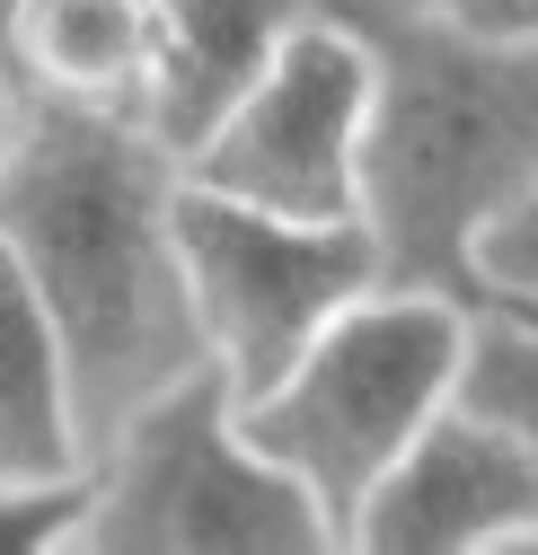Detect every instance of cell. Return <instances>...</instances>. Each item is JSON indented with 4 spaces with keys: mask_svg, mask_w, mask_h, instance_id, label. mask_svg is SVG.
Masks as SVG:
<instances>
[{
    "mask_svg": "<svg viewBox=\"0 0 538 555\" xmlns=\"http://www.w3.org/2000/svg\"><path fill=\"white\" fill-rule=\"evenodd\" d=\"M0 247L62 326L89 459L142 397L213 362L177 264V151L142 115L18 98L0 132Z\"/></svg>",
    "mask_w": 538,
    "mask_h": 555,
    "instance_id": "cell-1",
    "label": "cell"
},
{
    "mask_svg": "<svg viewBox=\"0 0 538 555\" xmlns=\"http://www.w3.org/2000/svg\"><path fill=\"white\" fill-rule=\"evenodd\" d=\"M371 44L362 230L380 283L503 318L486 230L538 185V36H477L407 10H335Z\"/></svg>",
    "mask_w": 538,
    "mask_h": 555,
    "instance_id": "cell-2",
    "label": "cell"
},
{
    "mask_svg": "<svg viewBox=\"0 0 538 555\" xmlns=\"http://www.w3.org/2000/svg\"><path fill=\"white\" fill-rule=\"evenodd\" d=\"M467 318L441 292H407V283H371L362 300H345L309 344L300 362L239 405V424L265 459H283L335 546H345L362 494L380 485V467L407 450L433 414L459 397V362H467Z\"/></svg>",
    "mask_w": 538,
    "mask_h": 555,
    "instance_id": "cell-3",
    "label": "cell"
},
{
    "mask_svg": "<svg viewBox=\"0 0 538 555\" xmlns=\"http://www.w3.org/2000/svg\"><path fill=\"white\" fill-rule=\"evenodd\" d=\"M98 503L89 555H326L335 529L318 494L265 459L239 424L221 362H194L159 397H142L89 459Z\"/></svg>",
    "mask_w": 538,
    "mask_h": 555,
    "instance_id": "cell-4",
    "label": "cell"
},
{
    "mask_svg": "<svg viewBox=\"0 0 538 555\" xmlns=\"http://www.w3.org/2000/svg\"><path fill=\"white\" fill-rule=\"evenodd\" d=\"M177 264L204 353L221 362L239 405L265 397L335 309L380 283V247L362 221H292L194 185L185 168H177Z\"/></svg>",
    "mask_w": 538,
    "mask_h": 555,
    "instance_id": "cell-5",
    "label": "cell"
},
{
    "mask_svg": "<svg viewBox=\"0 0 538 555\" xmlns=\"http://www.w3.org/2000/svg\"><path fill=\"white\" fill-rule=\"evenodd\" d=\"M362 115H371L362 27L335 10H300L177 168L213 194L265 203L292 221H362Z\"/></svg>",
    "mask_w": 538,
    "mask_h": 555,
    "instance_id": "cell-6",
    "label": "cell"
},
{
    "mask_svg": "<svg viewBox=\"0 0 538 555\" xmlns=\"http://www.w3.org/2000/svg\"><path fill=\"white\" fill-rule=\"evenodd\" d=\"M495 546H538V459L450 397L380 467L345 529V555H495Z\"/></svg>",
    "mask_w": 538,
    "mask_h": 555,
    "instance_id": "cell-7",
    "label": "cell"
},
{
    "mask_svg": "<svg viewBox=\"0 0 538 555\" xmlns=\"http://www.w3.org/2000/svg\"><path fill=\"white\" fill-rule=\"evenodd\" d=\"M309 0H151V98L142 124L185 159L213 132V115L256 80V62Z\"/></svg>",
    "mask_w": 538,
    "mask_h": 555,
    "instance_id": "cell-8",
    "label": "cell"
},
{
    "mask_svg": "<svg viewBox=\"0 0 538 555\" xmlns=\"http://www.w3.org/2000/svg\"><path fill=\"white\" fill-rule=\"evenodd\" d=\"M151 0H10V62L18 98H62V106H115L142 115L151 98Z\"/></svg>",
    "mask_w": 538,
    "mask_h": 555,
    "instance_id": "cell-9",
    "label": "cell"
},
{
    "mask_svg": "<svg viewBox=\"0 0 538 555\" xmlns=\"http://www.w3.org/2000/svg\"><path fill=\"white\" fill-rule=\"evenodd\" d=\"M72 467H89L72 353H62V326L18 273V256L0 247V485H36Z\"/></svg>",
    "mask_w": 538,
    "mask_h": 555,
    "instance_id": "cell-10",
    "label": "cell"
},
{
    "mask_svg": "<svg viewBox=\"0 0 538 555\" xmlns=\"http://www.w3.org/2000/svg\"><path fill=\"white\" fill-rule=\"evenodd\" d=\"M459 405H477L486 424H503L538 459V318L503 309L467 326V362H459Z\"/></svg>",
    "mask_w": 538,
    "mask_h": 555,
    "instance_id": "cell-11",
    "label": "cell"
},
{
    "mask_svg": "<svg viewBox=\"0 0 538 555\" xmlns=\"http://www.w3.org/2000/svg\"><path fill=\"white\" fill-rule=\"evenodd\" d=\"M89 503H98L89 467L36 476V485H0V555H62V546H80Z\"/></svg>",
    "mask_w": 538,
    "mask_h": 555,
    "instance_id": "cell-12",
    "label": "cell"
},
{
    "mask_svg": "<svg viewBox=\"0 0 538 555\" xmlns=\"http://www.w3.org/2000/svg\"><path fill=\"white\" fill-rule=\"evenodd\" d=\"M486 283L503 292V309L538 318V185L486 230Z\"/></svg>",
    "mask_w": 538,
    "mask_h": 555,
    "instance_id": "cell-13",
    "label": "cell"
},
{
    "mask_svg": "<svg viewBox=\"0 0 538 555\" xmlns=\"http://www.w3.org/2000/svg\"><path fill=\"white\" fill-rule=\"evenodd\" d=\"M309 10H407V18L477 27V36H538V0H309Z\"/></svg>",
    "mask_w": 538,
    "mask_h": 555,
    "instance_id": "cell-14",
    "label": "cell"
},
{
    "mask_svg": "<svg viewBox=\"0 0 538 555\" xmlns=\"http://www.w3.org/2000/svg\"><path fill=\"white\" fill-rule=\"evenodd\" d=\"M10 106H18V80H10V62H0V132H10Z\"/></svg>",
    "mask_w": 538,
    "mask_h": 555,
    "instance_id": "cell-15",
    "label": "cell"
},
{
    "mask_svg": "<svg viewBox=\"0 0 538 555\" xmlns=\"http://www.w3.org/2000/svg\"><path fill=\"white\" fill-rule=\"evenodd\" d=\"M0 36H10V0H0Z\"/></svg>",
    "mask_w": 538,
    "mask_h": 555,
    "instance_id": "cell-16",
    "label": "cell"
}]
</instances>
